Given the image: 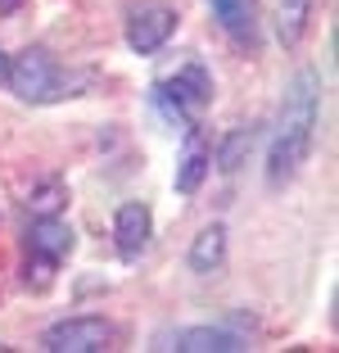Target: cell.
I'll use <instances>...</instances> for the list:
<instances>
[{"instance_id":"cell-1","label":"cell","mask_w":339,"mask_h":353,"mask_svg":"<svg viewBox=\"0 0 339 353\" xmlns=\"http://www.w3.org/2000/svg\"><path fill=\"white\" fill-rule=\"evenodd\" d=\"M317 109H321V82L312 68L294 73L280 104V123H276V141H271L267 154V181L271 186H285L289 176L298 172V163L308 159L312 150V132H317Z\"/></svg>"},{"instance_id":"cell-2","label":"cell","mask_w":339,"mask_h":353,"mask_svg":"<svg viewBox=\"0 0 339 353\" xmlns=\"http://www.w3.org/2000/svg\"><path fill=\"white\" fill-rule=\"evenodd\" d=\"M5 82L19 91V100L28 104H50V100H63L72 95V77H63V68L41 50V46H28L19 59H10V77Z\"/></svg>"},{"instance_id":"cell-3","label":"cell","mask_w":339,"mask_h":353,"mask_svg":"<svg viewBox=\"0 0 339 353\" xmlns=\"http://www.w3.org/2000/svg\"><path fill=\"white\" fill-rule=\"evenodd\" d=\"M208 100H213V77L204 73V63H185L176 77H167V82L154 86V104L176 127H185L190 118H199L208 109Z\"/></svg>"},{"instance_id":"cell-4","label":"cell","mask_w":339,"mask_h":353,"mask_svg":"<svg viewBox=\"0 0 339 353\" xmlns=\"http://www.w3.org/2000/svg\"><path fill=\"white\" fill-rule=\"evenodd\" d=\"M113 340V326L104 317H63L41 335L50 353H104Z\"/></svg>"},{"instance_id":"cell-5","label":"cell","mask_w":339,"mask_h":353,"mask_svg":"<svg viewBox=\"0 0 339 353\" xmlns=\"http://www.w3.org/2000/svg\"><path fill=\"white\" fill-rule=\"evenodd\" d=\"M172 32H176V10H167V5H141L127 19V46L136 54H154L158 46H167Z\"/></svg>"},{"instance_id":"cell-6","label":"cell","mask_w":339,"mask_h":353,"mask_svg":"<svg viewBox=\"0 0 339 353\" xmlns=\"http://www.w3.org/2000/svg\"><path fill=\"white\" fill-rule=\"evenodd\" d=\"M72 245H77L72 227L63 218H54V213H50V218H37V222H32V231H28L32 259H45V263H54V268L72 254Z\"/></svg>"},{"instance_id":"cell-7","label":"cell","mask_w":339,"mask_h":353,"mask_svg":"<svg viewBox=\"0 0 339 353\" xmlns=\"http://www.w3.org/2000/svg\"><path fill=\"white\" fill-rule=\"evenodd\" d=\"M113 236H118V254L123 259H141L150 236H154V213L145 204H123L118 222H113Z\"/></svg>"},{"instance_id":"cell-8","label":"cell","mask_w":339,"mask_h":353,"mask_svg":"<svg viewBox=\"0 0 339 353\" xmlns=\"http://www.w3.org/2000/svg\"><path fill=\"white\" fill-rule=\"evenodd\" d=\"M213 19L222 23V32L240 46H258V5L254 0H208Z\"/></svg>"},{"instance_id":"cell-9","label":"cell","mask_w":339,"mask_h":353,"mask_svg":"<svg viewBox=\"0 0 339 353\" xmlns=\"http://www.w3.org/2000/svg\"><path fill=\"white\" fill-rule=\"evenodd\" d=\"M208 168H213V150L204 145V136H190L181 163H176V190H181V195H195V190L204 186Z\"/></svg>"},{"instance_id":"cell-10","label":"cell","mask_w":339,"mask_h":353,"mask_svg":"<svg viewBox=\"0 0 339 353\" xmlns=\"http://www.w3.org/2000/svg\"><path fill=\"white\" fill-rule=\"evenodd\" d=\"M222 259H226V227H222V222H213V227H204L195 236V245H190V272L213 276V272L222 268Z\"/></svg>"},{"instance_id":"cell-11","label":"cell","mask_w":339,"mask_h":353,"mask_svg":"<svg viewBox=\"0 0 339 353\" xmlns=\"http://www.w3.org/2000/svg\"><path fill=\"white\" fill-rule=\"evenodd\" d=\"M176 349L181 353H240L245 340L231 335V331H222V326H195V331L176 335Z\"/></svg>"},{"instance_id":"cell-12","label":"cell","mask_w":339,"mask_h":353,"mask_svg":"<svg viewBox=\"0 0 339 353\" xmlns=\"http://www.w3.org/2000/svg\"><path fill=\"white\" fill-rule=\"evenodd\" d=\"M249 150H254V132H249V127H236V132H231L222 145H217L213 163L222 168V172H240V163L249 159Z\"/></svg>"},{"instance_id":"cell-13","label":"cell","mask_w":339,"mask_h":353,"mask_svg":"<svg viewBox=\"0 0 339 353\" xmlns=\"http://www.w3.org/2000/svg\"><path fill=\"white\" fill-rule=\"evenodd\" d=\"M308 14H312V0H280V41H285V46L303 41Z\"/></svg>"},{"instance_id":"cell-14","label":"cell","mask_w":339,"mask_h":353,"mask_svg":"<svg viewBox=\"0 0 339 353\" xmlns=\"http://www.w3.org/2000/svg\"><path fill=\"white\" fill-rule=\"evenodd\" d=\"M63 199H68V190H63V181H45V186H37L28 195V208L37 213V218H50V213H59Z\"/></svg>"},{"instance_id":"cell-15","label":"cell","mask_w":339,"mask_h":353,"mask_svg":"<svg viewBox=\"0 0 339 353\" xmlns=\"http://www.w3.org/2000/svg\"><path fill=\"white\" fill-rule=\"evenodd\" d=\"M5 77H10V54L0 50V82H5Z\"/></svg>"},{"instance_id":"cell-16","label":"cell","mask_w":339,"mask_h":353,"mask_svg":"<svg viewBox=\"0 0 339 353\" xmlns=\"http://www.w3.org/2000/svg\"><path fill=\"white\" fill-rule=\"evenodd\" d=\"M23 0H0V14H10V10H19Z\"/></svg>"}]
</instances>
